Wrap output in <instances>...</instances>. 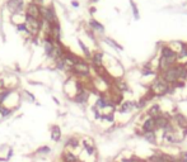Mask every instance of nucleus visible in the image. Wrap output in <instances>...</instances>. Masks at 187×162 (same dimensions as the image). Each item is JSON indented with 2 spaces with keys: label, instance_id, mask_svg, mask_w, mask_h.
<instances>
[{
  "label": "nucleus",
  "instance_id": "a878e982",
  "mask_svg": "<svg viewBox=\"0 0 187 162\" xmlns=\"http://www.w3.org/2000/svg\"><path fill=\"white\" fill-rule=\"evenodd\" d=\"M10 113H11V110H9L8 108H4V106L0 105V115H1V117H8Z\"/></svg>",
  "mask_w": 187,
  "mask_h": 162
},
{
  "label": "nucleus",
  "instance_id": "2eb2a0df",
  "mask_svg": "<svg viewBox=\"0 0 187 162\" xmlns=\"http://www.w3.org/2000/svg\"><path fill=\"white\" fill-rule=\"evenodd\" d=\"M82 146H83V148H84V151H85V153L89 157H92V156H94L95 155V147L93 144H90V143H88L87 141H83L82 142Z\"/></svg>",
  "mask_w": 187,
  "mask_h": 162
},
{
  "label": "nucleus",
  "instance_id": "473e14b6",
  "mask_svg": "<svg viewBox=\"0 0 187 162\" xmlns=\"http://www.w3.org/2000/svg\"><path fill=\"white\" fill-rule=\"evenodd\" d=\"M75 162H84V161H82V160H79V158H78V160H76Z\"/></svg>",
  "mask_w": 187,
  "mask_h": 162
},
{
  "label": "nucleus",
  "instance_id": "9b49d317",
  "mask_svg": "<svg viewBox=\"0 0 187 162\" xmlns=\"http://www.w3.org/2000/svg\"><path fill=\"white\" fill-rule=\"evenodd\" d=\"M174 60H176V58H168V57H162V58H160V63H159V67H160V70H163V71H167L168 68L173 67Z\"/></svg>",
  "mask_w": 187,
  "mask_h": 162
},
{
  "label": "nucleus",
  "instance_id": "4468645a",
  "mask_svg": "<svg viewBox=\"0 0 187 162\" xmlns=\"http://www.w3.org/2000/svg\"><path fill=\"white\" fill-rule=\"evenodd\" d=\"M51 139L53 142H60L61 139V129L59 125H52L51 127Z\"/></svg>",
  "mask_w": 187,
  "mask_h": 162
},
{
  "label": "nucleus",
  "instance_id": "bb28decb",
  "mask_svg": "<svg viewBox=\"0 0 187 162\" xmlns=\"http://www.w3.org/2000/svg\"><path fill=\"white\" fill-rule=\"evenodd\" d=\"M117 86H118V89H120L121 91L127 90V86H126V84L124 82V81H118V82H117Z\"/></svg>",
  "mask_w": 187,
  "mask_h": 162
},
{
  "label": "nucleus",
  "instance_id": "b1692460",
  "mask_svg": "<svg viewBox=\"0 0 187 162\" xmlns=\"http://www.w3.org/2000/svg\"><path fill=\"white\" fill-rule=\"evenodd\" d=\"M43 15H45V18L47 19V20H53V11L52 9H45L43 10Z\"/></svg>",
  "mask_w": 187,
  "mask_h": 162
},
{
  "label": "nucleus",
  "instance_id": "6ab92c4d",
  "mask_svg": "<svg viewBox=\"0 0 187 162\" xmlns=\"http://www.w3.org/2000/svg\"><path fill=\"white\" fill-rule=\"evenodd\" d=\"M8 6H9V9L13 11V13H15V11H18L19 9H21L22 0H10L9 4H8Z\"/></svg>",
  "mask_w": 187,
  "mask_h": 162
},
{
  "label": "nucleus",
  "instance_id": "c85d7f7f",
  "mask_svg": "<svg viewBox=\"0 0 187 162\" xmlns=\"http://www.w3.org/2000/svg\"><path fill=\"white\" fill-rule=\"evenodd\" d=\"M13 148H9V149H8V155H6V157H5V160L6 161H9L10 158H11V156H13Z\"/></svg>",
  "mask_w": 187,
  "mask_h": 162
},
{
  "label": "nucleus",
  "instance_id": "f03ea898",
  "mask_svg": "<svg viewBox=\"0 0 187 162\" xmlns=\"http://www.w3.org/2000/svg\"><path fill=\"white\" fill-rule=\"evenodd\" d=\"M163 80L167 84H174L179 80V66H173L168 68L167 71H164Z\"/></svg>",
  "mask_w": 187,
  "mask_h": 162
},
{
  "label": "nucleus",
  "instance_id": "39448f33",
  "mask_svg": "<svg viewBox=\"0 0 187 162\" xmlns=\"http://www.w3.org/2000/svg\"><path fill=\"white\" fill-rule=\"evenodd\" d=\"M173 122H174V124L177 125L179 129H182V130H186L187 129V118L183 114L176 113L173 115Z\"/></svg>",
  "mask_w": 187,
  "mask_h": 162
},
{
  "label": "nucleus",
  "instance_id": "7c9ffc66",
  "mask_svg": "<svg viewBox=\"0 0 187 162\" xmlns=\"http://www.w3.org/2000/svg\"><path fill=\"white\" fill-rule=\"evenodd\" d=\"M181 157H182V158H185V160L187 161V151L182 152V153H181Z\"/></svg>",
  "mask_w": 187,
  "mask_h": 162
},
{
  "label": "nucleus",
  "instance_id": "4be33fe9",
  "mask_svg": "<svg viewBox=\"0 0 187 162\" xmlns=\"http://www.w3.org/2000/svg\"><path fill=\"white\" fill-rule=\"evenodd\" d=\"M163 57H168V58H176V53L169 48H163Z\"/></svg>",
  "mask_w": 187,
  "mask_h": 162
},
{
  "label": "nucleus",
  "instance_id": "423d86ee",
  "mask_svg": "<svg viewBox=\"0 0 187 162\" xmlns=\"http://www.w3.org/2000/svg\"><path fill=\"white\" fill-rule=\"evenodd\" d=\"M155 119V125H156V130H163L168 125V124H171V119L168 118V117H166L164 114H160V115H158L156 118H154Z\"/></svg>",
  "mask_w": 187,
  "mask_h": 162
},
{
  "label": "nucleus",
  "instance_id": "f8f14e48",
  "mask_svg": "<svg viewBox=\"0 0 187 162\" xmlns=\"http://www.w3.org/2000/svg\"><path fill=\"white\" fill-rule=\"evenodd\" d=\"M146 162H167L166 155L162 152H155V153H153L150 157H148Z\"/></svg>",
  "mask_w": 187,
  "mask_h": 162
},
{
  "label": "nucleus",
  "instance_id": "dca6fc26",
  "mask_svg": "<svg viewBox=\"0 0 187 162\" xmlns=\"http://www.w3.org/2000/svg\"><path fill=\"white\" fill-rule=\"evenodd\" d=\"M162 114V110H160V106L158 105V104H155V105H153L150 109L148 110V115L150 118H156L158 115Z\"/></svg>",
  "mask_w": 187,
  "mask_h": 162
},
{
  "label": "nucleus",
  "instance_id": "393cba45",
  "mask_svg": "<svg viewBox=\"0 0 187 162\" xmlns=\"http://www.w3.org/2000/svg\"><path fill=\"white\" fill-rule=\"evenodd\" d=\"M187 77V68L179 66V80H185Z\"/></svg>",
  "mask_w": 187,
  "mask_h": 162
},
{
  "label": "nucleus",
  "instance_id": "1a4fd4ad",
  "mask_svg": "<svg viewBox=\"0 0 187 162\" xmlns=\"http://www.w3.org/2000/svg\"><path fill=\"white\" fill-rule=\"evenodd\" d=\"M27 28L29 29V32H32V33H36L38 29H40V23L37 22V19L36 18H32V17H27Z\"/></svg>",
  "mask_w": 187,
  "mask_h": 162
},
{
  "label": "nucleus",
  "instance_id": "c756f323",
  "mask_svg": "<svg viewBox=\"0 0 187 162\" xmlns=\"http://www.w3.org/2000/svg\"><path fill=\"white\" fill-rule=\"evenodd\" d=\"M92 25L95 27V28H98L99 30H102V29H103V28H102V25H99L98 23H95V22H92Z\"/></svg>",
  "mask_w": 187,
  "mask_h": 162
},
{
  "label": "nucleus",
  "instance_id": "0eeeda50",
  "mask_svg": "<svg viewBox=\"0 0 187 162\" xmlns=\"http://www.w3.org/2000/svg\"><path fill=\"white\" fill-rule=\"evenodd\" d=\"M143 132H156V125H155V119L154 118H146L141 125Z\"/></svg>",
  "mask_w": 187,
  "mask_h": 162
},
{
  "label": "nucleus",
  "instance_id": "7ed1b4c3",
  "mask_svg": "<svg viewBox=\"0 0 187 162\" xmlns=\"http://www.w3.org/2000/svg\"><path fill=\"white\" fill-rule=\"evenodd\" d=\"M163 141L166 142L168 144H177L179 142H182L181 137L177 136V133L176 132H168V133H164L163 132Z\"/></svg>",
  "mask_w": 187,
  "mask_h": 162
},
{
  "label": "nucleus",
  "instance_id": "ddd939ff",
  "mask_svg": "<svg viewBox=\"0 0 187 162\" xmlns=\"http://www.w3.org/2000/svg\"><path fill=\"white\" fill-rule=\"evenodd\" d=\"M141 137H143L146 142H149L150 144H156V143H158V141H156V133L155 132H143Z\"/></svg>",
  "mask_w": 187,
  "mask_h": 162
},
{
  "label": "nucleus",
  "instance_id": "5701e85b",
  "mask_svg": "<svg viewBox=\"0 0 187 162\" xmlns=\"http://www.w3.org/2000/svg\"><path fill=\"white\" fill-rule=\"evenodd\" d=\"M93 63H94V66L95 67H101V65H102V55L101 53H97V55L94 56V58H93Z\"/></svg>",
  "mask_w": 187,
  "mask_h": 162
},
{
  "label": "nucleus",
  "instance_id": "9d476101",
  "mask_svg": "<svg viewBox=\"0 0 187 162\" xmlns=\"http://www.w3.org/2000/svg\"><path fill=\"white\" fill-rule=\"evenodd\" d=\"M65 148H70V149H76V148H79V146H80V141L76 137H69L65 139Z\"/></svg>",
  "mask_w": 187,
  "mask_h": 162
},
{
  "label": "nucleus",
  "instance_id": "a211bd4d",
  "mask_svg": "<svg viewBox=\"0 0 187 162\" xmlns=\"http://www.w3.org/2000/svg\"><path fill=\"white\" fill-rule=\"evenodd\" d=\"M51 153V147L50 146H41L34 151V155H40V156H46Z\"/></svg>",
  "mask_w": 187,
  "mask_h": 162
},
{
  "label": "nucleus",
  "instance_id": "412c9836",
  "mask_svg": "<svg viewBox=\"0 0 187 162\" xmlns=\"http://www.w3.org/2000/svg\"><path fill=\"white\" fill-rule=\"evenodd\" d=\"M38 14H40V11H38V8L34 5V4H31L29 8H28V15L32 18H37Z\"/></svg>",
  "mask_w": 187,
  "mask_h": 162
},
{
  "label": "nucleus",
  "instance_id": "20e7f679",
  "mask_svg": "<svg viewBox=\"0 0 187 162\" xmlns=\"http://www.w3.org/2000/svg\"><path fill=\"white\" fill-rule=\"evenodd\" d=\"M73 68H74V71L79 75L87 76L89 74V67H88V65L85 62H83V61H76V62L73 65Z\"/></svg>",
  "mask_w": 187,
  "mask_h": 162
},
{
  "label": "nucleus",
  "instance_id": "f257e3e1",
  "mask_svg": "<svg viewBox=\"0 0 187 162\" xmlns=\"http://www.w3.org/2000/svg\"><path fill=\"white\" fill-rule=\"evenodd\" d=\"M169 91V84H167L164 80H155L150 86V92L153 95H164Z\"/></svg>",
  "mask_w": 187,
  "mask_h": 162
},
{
  "label": "nucleus",
  "instance_id": "2f4dec72",
  "mask_svg": "<svg viewBox=\"0 0 187 162\" xmlns=\"http://www.w3.org/2000/svg\"><path fill=\"white\" fill-rule=\"evenodd\" d=\"M0 161H4V162H8L5 158H1V157H0Z\"/></svg>",
  "mask_w": 187,
  "mask_h": 162
},
{
  "label": "nucleus",
  "instance_id": "6e6552de",
  "mask_svg": "<svg viewBox=\"0 0 187 162\" xmlns=\"http://www.w3.org/2000/svg\"><path fill=\"white\" fill-rule=\"evenodd\" d=\"M78 160V156L70 149H64L61 153V162H75Z\"/></svg>",
  "mask_w": 187,
  "mask_h": 162
},
{
  "label": "nucleus",
  "instance_id": "cd10ccee",
  "mask_svg": "<svg viewBox=\"0 0 187 162\" xmlns=\"http://www.w3.org/2000/svg\"><path fill=\"white\" fill-rule=\"evenodd\" d=\"M103 119H106L107 122H113V115L112 114H106V115H102Z\"/></svg>",
  "mask_w": 187,
  "mask_h": 162
},
{
  "label": "nucleus",
  "instance_id": "f3484780",
  "mask_svg": "<svg viewBox=\"0 0 187 162\" xmlns=\"http://www.w3.org/2000/svg\"><path fill=\"white\" fill-rule=\"evenodd\" d=\"M74 100L78 104H84V103H87V100H88V94L84 90H82V91H79L78 94L75 95V98H74Z\"/></svg>",
  "mask_w": 187,
  "mask_h": 162
},
{
  "label": "nucleus",
  "instance_id": "aec40b11",
  "mask_svg": "<svg viewBox=\"0 0 187 162\" xmlns=\"http://www.w3.org/2000/svg\"><path fill=\"white\" fill-rule=\"evenodd\" d=\"M135 103L132 101H126L121 105V109H120V113H129V111H131L134 108H135Z\"/></svg>",
  "mask_w": 187,
  "mask_h": 162
}]
</instances>
